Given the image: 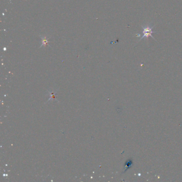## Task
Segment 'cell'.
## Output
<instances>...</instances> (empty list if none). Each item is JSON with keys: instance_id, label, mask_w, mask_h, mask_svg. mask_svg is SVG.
Instances as JSON below:
<instances>
[{"instance_id": "1", "label": "cell", "mask_w": 182, "mask_h": 182, "mask_svg": "<svg viewBox=\"0 0 182 182\" xmlns=\"http://www.w3.org/2000/svg\"><path fill=\"white\" fill-rule=\"evenodd\" d=\"M142 32L141 33L137 34V36H141V38L139 39V41L143 40V38H147L149 36H151L152 38L154 39L153 36H152V34L156 33V32L153 31L154 26H152V24H146L145 25L142 26Z\"/></svg>"}]
</instances>
